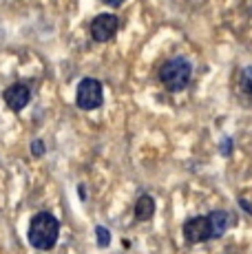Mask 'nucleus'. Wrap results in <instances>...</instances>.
<instances>
[{
    "instance_id": "f257e3e1",
    "label": "nucleus",
    "mask_w": 252,
    "mask_h": 254,
    "mask_svg": "<svg viewBox=\"0 0 252 254\" xmlns=\"http://www.w3.org/2000/svg\"><path fill=\"white\" fill-rule=\"evenodd\" d=\"M29 243L40 252H49L56 248L60 237V221L51 212H38L29 226Z\"/></svg>"
},
{
    "instance_id": "f03ea898",
    "label": "nucleus",
    "mask_w": 252,
    "mask_h": 254,
    "mask_svg": "<svg viewBox=\"0 0 252 254\" xmlns=\"http://www.w3.org/2000/svg\"><path fill=\"white\" fill-rule=\"evenodd\" d=\"M192 75V64L186 58H173V60L164 62L159 69V82L166 86V91L179 93L188 86Z\"/></svg>"
},
{
    "instance_id": "7ed1b4c3",
    "label": "nucleus",
    "mask_w": 252,
    "mask_h": 254,
    "mask_svg": "<svg viewBox=\"0 0 252 254\" xmlns=\"http://www.w3.org/2000/svg\"><path fill=\"white\" fill-rule=\"evenodd\" d=\"M104 102V89H102V82L95 77H84L77 84L75 93V104L82 111H95L102 106Z\"/></svg>"
},
{
    "instance_id": "20e7f679",
    "label": "nucleus",
    "mask_w": 252,
    "mask_h": 254,
    "mask_svg": "<svg viewBox=\"0 0 252 254\" xmlns=\"http://www.w3.org/2000/svg\"><path fill=\"white\" fill-rule=\"evenodd\" d=\"M184 239H186L190 246H197V243H206L212 239V226H210V219L206 217H192L184 223L182 228Z\"/></svg>"
},
{
    "instance_id": "39448f33",
    "label": "nucleus",
    "mask_w": 252,
    "mask_h": 254,
    "mask_svg": "<svg viewBox=\"0 0 252 254\" xmlns=\"http://www.w3.org/2000/svg\"><path fill=\"white\" fill-rule=\"evenodd\" d=\"M89 29H91V38H93L95 42H106L118 33L120 20L113 16V13H100V16L93 18V22H91Z\"/></svg>"
},
{
    "instance_id": "423d86ee",
    "label": "nucleus",
    "mask_w": 252,
    "mask_h": 254,
    "mask_svg": "<svg viewBox=\"0 0 252 254\" xmlns=\"http://www.w3.org/2000/svg\"><path fill=\"white\" fill-rule=\"evenodd\" d=\"M4 102H7V106L11 111H22L25 106L29 104V100H31V91H29V86L25 84H11L7 91H4Z\"/></svg>"
},
{
    "instance_id": "0eeeda50",
    "label": "nucleus",
    "mask_w": 252,
    "mask_h": 254,
    "mask_svg": "<svg viewBox=\"0 0 252 254\" xmlns=\"http://www.w3.org/2000/svg\"><path fill=\"white\" fill-rule=\"evenodd\" d=\"M208 219H210V226H212V239L224 237L226 230L230 228V214L226 210H212L208 214Z\"/></svg>"
},
{
    "instance_id": "6e6552de",
    "label": "nucleus",
    "mask_w": 252,
    "mask_h": 254,
    "mask_svg": "<svg viewBox=\"0 0 252 254\" xmlns=\"http://www.w3.org/2000/svg\"><path fill=\"white\" fill-rule=\"evenodd\" d=\"M155 214V199L151 194H142V197L135 201V219L137 221H148Z\"/></svg>"
},
{
    "instance_id": "1a4fd4ad",
    "label": "nucleus",
    "mask_w": 252,
    "mask_h": 254,
    "mask_svg": "<svg viewBox=\"0 0 252 254\" xmlns=\"http://www.w3.org/2000/svg\"><path fill=\"white\" fill-rule=\"evenodd\" d=\"M241 89L246 91V95L252 97V66H246L241 73Z\"/></svg>"
},
{
    "instance_id": "9d476101",
    "label": "nucleus",
    "mask_w": 252,
    "mask_h": 254,
    "mask_svg": "<svg viewBox=\"0 0 252 254\" xmlns=\"http://www.w3.org/2000/svg\"><path fill=\"white\" fill-rule=\"evenodd\" d=\"M95 237H98V246H100V248H109V246H111V232L106 230L104 226H98V228H95Z\"/></svg>"
},
{
    "instance_id": "9b49d317",
    "label": "nucleus",
    "mask_w": 252,
    "mask_h": 254,
    "mask_svg": "<svg viewBox=\"0 0 252 254\" xmlns=\"http://www.w3.org/2000/svg\"><path fill=\"white\" fill-rule=\"evenodd\" d=\"M31 155L42 157V155H45V141H42V139H33L31 141Z\"/></svg>"
},
{
    "instance_id": "f8f14e48",
    "label": "nucleus",
    "mask_w": 252,
    "mask_h": 254,
    "mask_svg": "<svg viewBox=\"0 0 252 254\" xmlns=\"http://www.w3.org/2000/svg\"><path fill=\"white\" fill-rule=\"evenodd\" d=\"M104 4H109V7H120V4L124 2V0H102Z\"/></svg>"
},
{
    "instance_id": "ddd939ff",
    "label": "nucleus",
    "mask_w": 252,
    "mask_h": 254,
    "mask_svg": "<svg viewBox=\"0 0 252 254\" xmlns=\"http://www.w3.org/2000/svg\"><path fill=\"white\" fill-rule=\"evenodd\" d=\"M224 155H230V139L224 141Z\"/></svg>"
}]
</instances>
